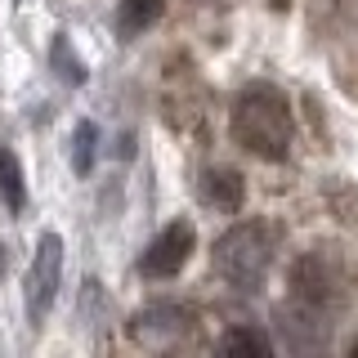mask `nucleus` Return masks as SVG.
I'll return each instance as SVG.
<instances>
[{"label": "nucleus", "mask_w": 358, "mask_h": 358, "mask_svg": "<svg viewBox=\"0 0 358 358\" xmlns=\"http://www.w3.org/2000/svg\"><path fill=\"white\" fill-rule=\"evenodd\" d=\"M229 134L251 157H260V162H287L291 134H296L291 99L278 85H268V81L246 85L242 94L233 99V108H229Z\"/></svg>", "instance_id": "f257e3e1"}, {"label": "nucleus", "mask_w": 358, "mask_h": 358, "mask_svg": "<svg viewBox=\"0 0 358 358\" xmlns=\"http://www.w3.org/2000/svg\"><path fill=\"white\" fill-rule=\"evenodd\" d=\"M273 251H278L273 229L260 220H246V224H233L229 233H220L215 251H210V268L229 287L255 291V287H264L268 268H273Z\"/></svg>", "instance_id": "f03ea898"}, {"label": "nucleus", "mask_w": 358, "mask_h": 358, "mask_svg": "<svg viewBox=\"0 0 358 358\" xmlns=\"http://www.w3.org/2000/svg\"><path fill=\"white\" fill-rule=\"evenodd\" d=\"M273 327H278V336H282V345L291 354H318L331 341V309H318L309 300L291 296V305H278Z\"/></svg>", "instance_id": "7ed1b4c3"}, {"label": "nucleus", "mask_w": 358, "mask_h": 358, "mask_svg": "<svg viewBox=\"0 0 358 358\" xmlns=\"http://www.w3.org/2000/svg\"><path fill=\"white\" fill-rule=\"evenodd\" d=\"M291 296L296 300H309V305H318V309H341L345 305V278H341V268H336L331 255H322V251H309V255H300L296 264H291Z\"/></svg>", "instance_id": "20e7f679"}, {"label": "nucleus", "mask_w": 358, "mask_h": 358, "mask_svg": "<svg viewBox=\"0 0 358 358\" xmlns=\"http://www.w3.org/2000/svg\"><path fill=\"white\" fill-rule=\"evenodd\" d=\"M59 282H63V238L59 233H45L36 255H31V268H27V318L31 322H41L54 309Z\"/></svg>", "instance_id": "39448f33"}, {"label": "nucleus", "mask_w": 358, "mask_h": 358, "mask_svg": "<svg viewBox=\"0 0 358 358\" xmlns=\"http://www.w3.org/2000/svg\"><path fill=\"white\" fill-rule=\"evenodd\" d=\"M193 251H197V229L188 220H175V224H166L148 242V251L139 255V273L143 278H175L179 268L188 264Z\"/></svg>", "instance_id": "423d86ee"}, {"label": "nucleus", "mask_w": 358, "mask_h": 358, "mask_svg": "<svg viewBox=\"0 0 358 358\" xmlns=\"http://www.w3.org/2000/svg\"><path fill=\"white\" fill-rule=\"evenodd\" d=\"M193 331V309L188 305H175V300H157V305H143L130 322V336L143 345H166V341H179V336Z\"/></svg>", "instance_id": "0eeeda50"}, {"label": "nucleus", "mask_w": 358, "mask_h": 358, "mask_svg": "<svg viewBox=\"0 0 358 358\" xmlns=\"http://www.w3.org/2000/svg\"><path fill=\"white\" fill-rule=\"evenodd\" d=\"M197 193H201V201H206V206L224 210V215H238V210H242V197H246V184H242L238 171L215 166V171H201Z\"/></svg>", "instance_id": "6e6552de"}, {"label": "nucleus", "mask_w": 358, "mask_h": 358, "mask_svg": "<svg viewBox=\"0 0 358 358\" xmlns=\"http://www.w3.org/2000/svg\"><path fill=\"white\" fill-rule=\"evenodd\" d=\"M162 14H166V0H121V5H117V31L126 41H134V36H143L148 27H157Z\"/></svg>", "instance_id": "1a4fd4ad"}, {"label": "nucleus", "mask_w": 358, "mask_h": 358, "mask_svg": "<svg viewBox=\"0 0 358 358\" xmlns=\"http://www.w3.org/2000/svg\"><path fill=\"white\" fill-rule=\"evenodd\" d=\"M220 354H229V358H268L273 354V341H268L264 331H255V327H233L220 341Z\"/></svg>", "instance_id": "9d476101"}, {"label": "nucleus", "mask_w": 358, "mask_h": 358, "mask_svg": "<svg viewBox=\"0 0 358 358\" xmlns=\"http://www.w3.org/2000/svg\"><path fill=\"white\" fill-rule=\"evenodd\" d=\"M0 197H5V206L18 210L27 206V184H22V166H18V157L9 152V148H0Z\"/></svg>", "instance_id": "9b49d317"}, {"label": "nucleus", "mask_w": 358, "mask_h": 358, "mask_svg": "<svg viewBox=\"0 0 358 358\" xmlns=\"http://www.w3.org/2000/svg\"><path fill=\"white\" fill-rule=\"evenodd\" d=\"M50 63H54V72L63 76L67 85H85V63L76 59V50L67 45V36H54V45H50Z\"/></svg>", "instance_id": "f8f14e48"}, {"label": "nucleus", "mask_w": 358, "mask_h": 358, "mask_svg": "<svg viewBox=\"0 0 358 358\" xmlns=\"http://www.w3.org/2000/svg\"><path fill=\"white\" fill-rule=\"evenodd\" d=\"M94 143H99V130L90 126V121H81V126H76V139H72V166L76 171H90V162H94Z\"/></svg>", "instance_id": "ddd939ff"}]
</instances>
